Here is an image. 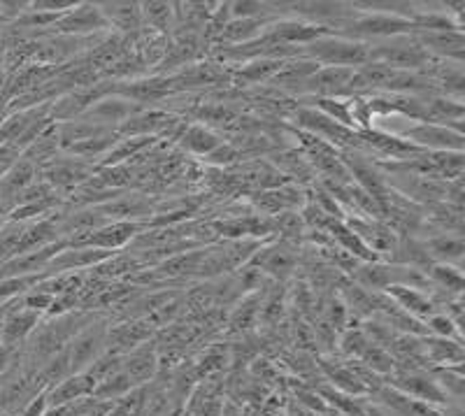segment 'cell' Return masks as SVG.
Instances as JSON below:
<instances>
[{"label": "cell", "mask_w": 465, "mask_h": 416, "mask_svg": "<svg viewBox=\"0 0 465 416\" xmlns=\"http://www.w3.org/2000/svg\"><path fill=\"white\" fill-rule=\"evenodd\" d=\"M305 52L328 68H361L371 61V47L349 37H317L305 47Z\"/></svg>", "instance_id": "6da1fadb"}, {"label": "cell", "mask_w": 465, "mask_h": 416, "mask_svg": "<svg viewBox=\"0 0 465 416\" xmlns=\"http://www.w3.org/2000/svg\"><path fill=\"white\" fill-rule=\"evenodd\" d=\"M429 52H426L417 40H405V37L401 35H393L391 43L380 45L377 49H371V61L389 65V68L393 70H402V73H410V70L429 65Z\"/></svg>", "instance_id": "7a4b0ae2"}, {"label": "cell", "mask_w": 465, "mask_h": 416, "mask_svg": "<svg viewBox=\"0 0 465 416\" xmlns=\"http://www.w3.org/2000/svg\"><path fill=\"white\" fill-rule=\"evenodd\" d=\"M407 137V143L414 147H430L440 152H460L463 149V133L451 128L435 126V124H417L401 133V140Z\"/></svg>", "instance_id": "3957f363"}, {"label": "cell", "mask_w": 465, "mask_h": 416, "mask_svg": "<svg viewBox=\"0 0 465 416\" xmlns=\"http://www.w3.org/2000/svg\"><path fill=\"white\" fill-rule=\"evenodd\" d=\"M140 231V223L135 222H124V223H112V226H103V228H95V231H89V233H82V235H77L73 240V247H95V249H105V252H110V249L114 247H122V244H126L128 240H131L135 233Z\"/></svg>", "instance_id": "277c9868"}, {"label": "cell", "mask_w": 465, "mask_h": 416, "mask_svg": "<svg viewBox=\"0 0 465 416\" xmlns=\"http://www.w3.org/2000/svg\"><path fill=\"white\" fill-rule=\"evenodd\" d=\"M298 124H301L302 128H307L310 135L319 137V140H323V143L344 144V143H354L356 140V135L349 131V128L340 126L338 122L328 119V116L322 114V112L301 110L298 112Z\"/></svg>", "instance_id": "5b68a950"}, {"label": "cell", "mask_w": 465, "mask_h": 416, "mask_svg": "<svg viewBox=\"0 0 465 416\" xmlns=\"http://www.w3.org/2000/svg\"><path fill=\"white\" fill-rule=\"evenodd\" d=\"M412 19H402V16L391 15H368L361 16L349 28H344L351 35H401L405 31H412Z\"/></svg>", "instance_id": "8992f818"}, {"label": "cell", "mask_w": 465, "mask_h": 416, "mask_svg": "<svg viewBox=\"0 0 465 416\" xmlns=\"http://www.w3.org/2000/svg\"><path fill=\"white\" fill-rule=\"evenodd\" d=\"M356 68H319L302 82V89L319 95H335L349 89Z\"/></svg>", "instance_id": "52a82bcc"}, {"label": "cell", "mask_w": 465, "mask_h": 416, "mask_svg": "<svg viewBox=\"0 0 465 416\" xmlns=\"http://www.w3.org/2000/svg\"><path fill=\"white\" fill-rule=\"evenodd\" d=\"M386 293L391 295L393 302H396L402 312H407V314L414 316V319H426V322H429L430 316L435 314L433 302H430L421 291L412 289V286H386Z\"/></svg>", "instance_id": "ba28073f"}, {"label": "cell", "mask_w": 465, "mask_h": 416, "mask_svg": "<svg viewBox=\"0 0 465 416\" xmlns=\"http://www.w3.org/2000/svg\"><path fill=\"white\" fill-rule=\"evenodd\" d=\"M347 228L354 233L361 243L365 244V249L375 253V256L377 253L393 252V235L389 228L380 226V223L368 222V219H356V222L349 223Z\"/></svg>", "instance_id": "9c48e42d"}, {"label": "cell", "mask_w": 465, "mask_h": 416, "mask_svg": "<svg viewBox=\"0 0 465 416\" xmlns=\"http://www.w3.org/2000/svg\"><path fill=\"white\" fill-rule=\"evenodd\" d=\"M94 214L98 216H107V219H114V223H124L131 222V219H140V216L152 214V207H149L147 201L138 198V195H126L122 201L114 203H103L95 210H91Z\"/></svg>", "instance_id": "30bf717a"}, {"label": "cell", "mask_w": 465, "mask_h": 416, "mask_svg": "<svg viewBox=\"0 0 465 416\" xmlns=\"http://www.w3.org/2000/svg\"><path fill=\"white\" fill-rule=\"evenodd\" d=\"M33 326H37V312L28 310V307L16 312L5 310V319H3V328H0V342L5 347H12L15 342L26 338Z\"/></svg>", "instance_id": "8fae6325"}, {"label": "cell", "mask_w": 465, "mask_h": 416, "mask_svg": "<svg viewBox=\"0 0 465 416\" xmlns=\"http://www.w3.org/2000/svg\"><path fill=\"white\" fill-rule=\"evenodd\" d=\"M107 19L98 5H80L74 12H65L58 22V28L65 33H82V31H98V28H107Z\"/></svg>", "instance_id": "7c38bea8"}, {"label": "cell", "mask_w": 465, "mask_h": 416, "mask_svg": "<svg viewBox=\"0 0 465 416\" xmlns=\"http://www.w3.org/2000/svg\"><path fill=\"white\" fill-rule=\"evenodd\" d=\"M296 252L289 247V244H282V247H272L265 249L263 253H259V259L256 263L265 270V272L275 274L280 280L289 277L291 270L296 268Z\"/></svg>", "instance_id": "4fadbf2b"}, {"label": "cell", "mask_w": 465, "mask_h": 416, "mask_svg": "<svg viewBox=\"0 0 465 416\" xmlns=\"http://www.w3.org/2000/svg\"><path fill=\"white\" fill-rule=\"evenodd\" d=\"M112 252H105V249H89V247H80L74 249V252H65L61 253L58 259L52 261L54 270H80L86 268V265H94L98 261L107 259Z\"/></svg>", "instance_id": "5bb4252c"}, {"label": "cell", "mask_w": 465, "mask_h": 416, "mask_svg": "<svg viewBox=\"0 0 465 416\" xmlns=\"http://www.w3.org/2000/svg\"><path fill=\"white\" fill-rule=\"evenodd\" d=\"M173 124V116L163 112H147L140 116H128L122 124V133H133L135 137H149V133H156L161 128H168Z\"/></svg>", "instance_id": "9a60e30c"}, {"label": "cell", "mask_w": 465, "mask_h": 416, "mask_svg": "<svg viewBox=\"0 0 465 416\" xmlns=\"http://www.w3.org/2000/svg\"><path fill=\"white\" fill-rule=\"evenodd\" d=\"M98 10L103 12L107 24H114V26L124 28V31L138 28L140 10L135 3H112V5L110 3H105V5H98Z\"/></svg>", "instance_id": "2e32d148"}, {"label": "cell", "mask_w": 465, "mask_h": 416, "mask_svg": "<svg viewBox=\"0 0 465 416\" xmlns=\"http://www.w3.org/2000/svg\"><path fill=\"white\" fill-rule=\"evenodd\" d=\"M421 47L426 49H438L444 54H456V56H463V33L451 31V33H421L417 40Z\"/></svg>", "instance_id": "e0dca14e"}, {"label": "cell", "mask_w": 465, "mask_h": 416, "mask_svg": "<svg viewBox=\"0 0 465 416\" xmlns=\"http://www.w3.org/2000/svg\"><path fill=\"white\" fill-rule=\"evenodd\" d=\"M43 173L52 184L73 186L74 182L84 180L86 168L82 163H61V161H54V163L45 165Z\"/></svg>", "instance_id": "ac0fdd59"}, {"label": "cell", "mask_w": 465, "mask_h": 416, "mask_svg": "<svg viewBox=\"0 0 465 416\" xmlns=\"http://www.w3.org/2000/svg\"><path fill=\"white\" fill-rule=\"evenodd\" d=\"M426 256H433L438 261H459L465 252V243L460 237H435L430 243L423 244Z\"/></svg>", "instance_id": "d6986e66"}, {"label": "cell", "mask_w": 465, "mask_h": 416, "mask_svg": "<svg viewBox=\"0 0 465 416\" xmlns=\"http://www.w3.org/2000/svg\"><path fill=\"white\" fill-rule=\"evenodd\" d=\"M28 223L24 222H5L0 226V265L7 263L10 259H15L16 247L22 243V235L26 231Z\"/></svg>", "instance_id": "ffe728a7"}, {"label": "cell", "mask_w": 465, "mask_h": 416, "mask_svg": "<svg viewBox=\"0 0 465 416\" xmlns=\"http://www.w3.org/2000/svg\"><path fill=\"white\" fill-rule=\"evenodd\" d=\"M133 112V107L126 101H103L89 112L91 116H95L98 122L95 124H124L128 119V114Z\"/></svg>", "instance_id": "44dd1931"}, {"label": "cell", "mask_w": 465, "mask_h": 416, "mask_svg": "<svg viewBox=\"0 0 465 416\" xmlns=\"http://www.w3.org/2000/svg\"><path fill=\"white\" fill-rule=\"evenodd\" d=\"M423 119H430L435 126H438V124L460 122V119H463V105L451 101H433L430 105H426Z\"/></svg>", "instance_id": "7402d4cb"}, {"label": "cell", "mask_w": 465, "mask_h": 416, "mask_svg": "<svg viewBox=\"0 0 465 416\" xmlns=\"http://www.w3.org/2000/svg\"><path fill=\"white\" fill-rule=\"evenodd\" d=\"M219 144H222V143H219L217 137H214L210 131H205V128H201V126H193L184 135V147H189L191 152H196V154H207V156H210V154L214 152Z\"/></svg>", "instance_id": "603a6c76"}, {"label": "cell", "mask_w": 465, "mask_h": 416, "mask_svg": "<svg viewBox=\"0 0 465 416\" xmlns=\"http://www.w3.org/2000/svg\"><path fill=\"white\" fill-rule=\"evenodd\" d=\"M430 277H433L440 286H447V289L454 291V293H460V291H463V274H460V270L454 268V265H433Z\"/></svg>", "instance_id": "cb8c5ba5"}, {"label": "cell", "mask_w": 465, "mask_h": 416, "mask_svg": "<svg viewBox=\"0 0 465 416\" xmlns=\"http://www.w3.org/2000/svg\"><path fill=\"white\" fill-rule=\"evenodd\" d=\"M261 33V24L254 22V19H242V22H232L223 28V37L226 40H249V37H254Z\"/></svg>", "instance_id": "d4e9b609"}, {"label": "cell", "mask_w": 465, "mask_h": 416, "mask_svg": "<svg viewBox=\"0 0 465 416\" xmlns=\"http://www.w3.org/2000/svg\"><path fill=\"white\" fill-rule=\"evenodd\" d=\"M282 61H256V64L247 65V68L240 73V77L249 79V82H261V79H270L272 73L282 70Z\"/></svg>", "instance_id": "484cf974"}, {"label": "cell", "mask_w": 465, "mask_h": 416, "mask_svg": "<svg viewBox=\"0 0 465 416\" xmlns=\"http://www.w3.org/2000/svg\"><path fill=\"white\" fill-rule=\"evenodd\" d=\"M147 143H152V137H128V140H124L122 143V147H116L114 152L107 154L105 163H116V161H122V158L140 152V149H143Z\"/></svg>", "instance_id": "4316f807"}, {"label": "cell", "mask_w": 465, "mask_h": 416, "mask_svg": "<svg viewBox=\"0 0 465 416\" xmlns=\"http://www.w3.org/2000/svg\"><path fill=\"white\" fill-rule=\"evenodd\" d=\"M16 156H19V149L15 144H0V180L5 177L7 170L16 163Z\"/></svg>", "instance_id": "83f0119b"}, {"label": "cell", "mask_w": 465, "mask_h": 416, "mask_svg": "<svg viewBox=\"0 0 465 416\" xmlns=\"http://www.w3.org/2000/svg\"><path fill=\"white\" fill-rule=\"evenodd\" d=\"M429 331L440 332V335H454V332H456V323L451 322L450 316L433 314L429 319Z\"/></svg>", "instance_id": "f1b7e54d"}, {"label": "cell", "mask_w": 465, "mask_h": 416, "mask_svg": "<svg viewBox=\"0 0 465 416\" xmlns=\"http://www.w3.org/2000/svg\"><path fill=\"white\" fill-rule=\"evenodd\" d=\"M430 349H433V352H438L435 353V359H460V347L459 344H454V342H442V340H433V342H430Z\"/></svg>", "instance_id": "f546056e"}, {"label": "cell", "mask_w": 465, "mask_h": 416, "mask_svg": "<svg viewBox=\"0 0 465 416\" xmlns=\"http://www.w3.org/2000/svg\"><path fill=\"white\" fill-rule=\"evenodd\" d=\"M144 7V15H147L149 22L153 26H159V19H168L170 16V5L165 3H152V5H143Z\"/></svg>", "instance_id": "4dcf8cb0"}, {"label": "cell", "mask_w": 465, "mask_h": 416, "mask_svg": "<svg viewBox=\"0 0 465 416\" xmlns=\"http://www.w3.org/2000/svg\"><path fill=\"white\" fill-rule=\"evenodd\" d=\"M231 7H232V15L235 16L242 15L244 19H249L252 15H263L265 10V5H261V3H235V5Z\"/></svg>", "instance_id": "1f68e13d"}]
</instances>
